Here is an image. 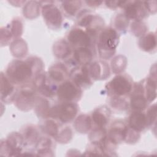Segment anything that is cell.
<instances>
[{"label":"cell","mask_w":157,"mask_h":157,"mask_svg":"<svg viewBox=\"0 0 157 157\" xmlns=\"http://www.w3.org/2000/svg\"><path fill=\"white\" fill-rule=\"evenodd\" d=\"M12 29H11V33L12 34V36H13V37H17L21 35V30H22V24L20 22V21L19 20H14L13 21H12Z\"/></svg>","instance_id":"cell-32"},{"label":"cell","mask_w":157,"mask_h":157,"mask_svg":"<svg viewBox=\"0 0 157 157\" xmlns=\"http://www.w3.org/2000/svg\"><path fill=\"white\" fill-rule=\"evenodd\" d=\"M53 53L57 58L65 59L71 53V45L66 40H58L53 46Z\"/></svg>","instance_id":"cell-23"},{"label":"cell","mask_w":157,"mask_h":157,"mask_svg":"<svg viewBox=\"0 0 157 157\" xmlns=\"http://www.w3.org/2000/svg\"><path fill=\"white\" fill-rule=\"evenodd\" d=\"M110 117V111L105 105L96 108L92 113L91 120L93 129L105 128Z\"/></svg>","instance_id":"cell-17"},{"label":"cell","mask_w":157,"mask_h":157,"mask_svg":"<svg viewBox=\"0 0 157 157\" xmlns=\"http://www.w3.org/2000/svg\"><path fill=\"white\" fill-rule=\"evenodd\" d=\"M78 112V106L72 102H60L50 108L48 117L55 119L61 123L71 121Z\"/></svg>","instance_id":"cell-5"},{"label":"cell","mask_w":157,"mask_h":157,"mask_svg":"<svg viewBox=\"0 0 157 157\" xmlns=\"http://www.w3.org/2000/svg\"><path fill=\"white\" fill-rule=\"evenodd\" d=\"M94 54L93 50L88 48H77L74 53V60L78 65H87L91 63Z\"/></svg>","instance_id":"cell-20"},{"label":"cell","mask_w":157,"mask_h":157,"mask_svg":"<svg viewBox=\"0 0 157 157\" xmlns=\"http://www.w3.org/2000/svg\"><path fill=\"white\" fill-rule=\"evenodd\" d=\"M41 128L45 134L55 138H56L60 131L59 124H58L56 121V120H53V118L45 121L42 124Z\"/></svg>","instance_id":"cell-24"},{"label":"cell","mask_w":157,"mask_h":157,"mask_svg":"<svg viewBox=\"0 0 157 157\" xmlns=\"http://www.w3.org/2000/svg\"><path fill=\"white\" fill-rule=\"evenodd\" d=\"M128 125L130 128L137 132L144 131L148 127L145 114L142 112L134 111L129 117Z\"/></svg>","instance_id":"cell-19"},{"label":"cell","mask_w":157,"mask_h":157,"mask_svg":"<svg viewBox=\"0 0 157 157\" xmlns=\"http://www.w3.org/2000/svg\"><path fill=\"white\" fill-rule=\"evenodd\" d=\"M131 78L126 74H118L105 85L107 94L110 98H126L133 88Z\"/></svg>","instance_id":"cell-4"},{"label":"cell","mask_w":157,"mask_h":157,"mask_svg":"<svg viewBox=\"0 0 157 157\" xmlns=\"http://www.w3.org/2000/svg\"><path fill=\"white\" fill-rule=\"evenodd\" d=\"M82 6V2L80 1H63L61 6L63 10L69 16H75Z\"/></svg>","instance_id":"cell-27"},{"label":"cell","mask_w":157,"mask_h":157,"mask_svg":"<svg viewBox=\"0 0 157 157\" xmlns=\"http://www.w3.org/2000/svg\"><path fill=\"white\" fill-rule=\"evenodd\" d=\"M145 116L147 121L148 127L153 125V123H155L156 118V105L155 104L153 105H151L148 109Z\"/></svg>","instance_id":"cell-29"},{"label":"cell","mask_w":157,"mask_h":157,"mask_svg":"<svg viewBox=\"0 0 157 157\" xmlns=\"http://www.w3.org/2000/svg\"><path fill=\"white\" fill-rule=\"evenodd\" d=\"M41 12L49 28L53 29L59 28L63 22V16L57 6L53 4H45L42 7Z\"/></svg>","instance_id":"cell-10"},{"label":"cell","mask_w":157,"mask_h":157,"mask_svg":"<svg viewBox=\"0 0 157 157\" xmlns=\"http://www.w3.org/2000/svg\"><path fill=\"white\" fill-rule=\"evenodd\" d=\"M45 72H40L33 79V85L36 90L42 96L52 98L56 94L57 87Z\"/></svg>","instance_id":"cell-9"},{"label":"cell","mask_w":157,"mask_h":157,"mask_svg":"<svg viewBox=\"0 0 157 157\" xmlns=\"http://www.w3.org/2000/svg\"><path fill=\"white\" fill-rule=\"evenodd\" d=\"M128 20L124 14H118L114 22L115 28L119 30L125 29L128 25Z\"/></svg>","instance_id":"cell-30"},{"label":"cell","mask_w":157,"mask_h":157,"mask_svg":"<svg viewBox=\"0 0 157 157\" xmlns=\"http://www.w3.org/2000/svg\"><path fill=\"white\" fill-rule=\"evenodd\" d=\"M70 75V71L66 64L61 63L52 65L48 72V76L54 83H62Z\"/></svg>","instance_id":"cell-18"},{"label":"cell","mask_w":157,"mask_h":157,"mask_svg":"<svg viewBox=\"0 0 157 157\" xmlns=\"http://www.w3.org/2000/svg\"><path fill=\"white\" fill-rule=\"evenodd\" d=\"M1 144L4 145L5 150L9 153V155L16 156L20 153L25 145L24 139L21 133L15 132L9 134Z\"/></svg>","instance_id":"cell-12"},{"label":"cell","mask_w":157,"mask_h":157,"mask_svg":"<svg viewBox=\"0 0 157 157\" xmlns=\"http://www.w3.org/2000/svg\"><path fill=\"white\" fill-rule=\"evenodd\" d=\"M85 2L91 7H98L102 3V1H85Z\"/></svg>","instance_id":"cell-34"},{"label":"cell","mask_w":157,"mask_h":157,"mask_svg":"<svg viewBox=\"0 0 157 157\" xmlns=\"http://www.w3.org/2000/svg\"><path fill=\"white\" fill-rule=\"evenodd\" d=\"M139 47L144 51L151 52L156 48V37L154 33H149L144 34L139 41Z\"/></svg>","instance_id":"cell-22"},{"label":"cell","mask_w":157,"mask_h":157,"mask_svg":"<svg viewBox=\"0 0 157 157\" xmlns=\"http://www.w3.org/2000/svg\"><path fill=\"white\" fill-rule=\"evenodd\" d=\"M126 58L123 56H118L115 57L114 58V59L112 60V71L113 72L119 74L124 69L126 63H123V64H120V63H121Z\"/></svg>","instance_id":"cell-28"},{"label":"cell","mask_w":157,"mask_h":157,"mask_svg":"<svg viewBox=\"0 0 157 157\" xmlns=\"http://www.w3.org/2000/svg\"><path fill=\"white\" fill-rule=\"evenodd\" d=\"M120 36L113 28H103L98 34L96 45L99 56L104 59H110L115 53Z\"/></svg>","instance_id":"cell-2"},{"label":"cell","mask_w":157,"mask_h":157,"mask_svg":"<svg viewBox=\"0 0 157 157\" xmlns=\"http://www.w3.org/2000/svg\"><path fill=\"white\" fill-rule=\"evenodd\" d=\"M89 75L91 79L104 80L110 75V69L107 63L104 61H96L87 64Z\"/></svg>","instance_id":"cell-16"},{"label":"cell","mask_w":157,"mask_h":157,"mask_svg":"<svg viewBox=\"0 0 157 157\" xmlns=\"http://www.w3.org/2000/svg\"><path fill=\"white\" fill-rule=\"evenodd\" d=\"M82 93V89L72 80H66L59 84L56 95L60 102H75L80 99Z\"/></svg>","instance_id":"cell-6"},{"label":"cell","mask_w":157,"mask_h":157,"mask_svg":"<svg viewBox=\"0 0 157 157\" xmlns=\"http://www.w3.org/2000/svg\"><path fill=\"white\" fill-rule=\"evenodd\" d=\"M16 85L9 78L1 72V98L4 102L15 101L18 93Z\"/></svg>","instance_id":"cell-13"},{"label":"cell","mask_w":157,"mask_h":157,"mask_svg":"<svg viewBox=\"0 0 157 157\" xmlns=\"http://www.w3.org/2000/svg\"><path fill=\"white\" fill-rule=\"evenodd\" d=\"M128 129V125L124 121L117 120L112 124L107 136L114 144L117 145L126 140Z\"/></svg>","instance_id":"cell-14"},{"label":"cell","mask_w":157,"mask_h":157,"mask_svg":"<svg viewBox=\"0 0 157 157\" xmlns=\"http://www.w3.org/2000/svg\"><path fill=\"white\" fill-rule=\"evenodd\" d=\"M131 29L134 34L136 36H139L140 35H144L146 31L147 28L146 26L140 21H135L132 23Z\"/></svg>","instance_id":"cell-31"},{"label":"cell","mask_w":157,"mask_h":157,"mask_svg":"<svg viewBox=\"0 0 157 157\" xmlns=\"http://www.w3.org/2000/svg\"><path fill=\"white\" fill-rule=\"evenodd\" d=\"M36 88L33 84L26 83L22 85L18 91L15 99L16 105L22 110H28L34 104L36 96H35Z\"/></svg>","instance_id":"cell-7"},{"label":"cell","mask_w":157,"mask_h":157,"mask_svg":"<svg viewBox=\"0 0 157 157\" xmlns=\"http://www.w3.org/2000/svg\"><path fill=\"white\" fill-rule=\"evenodd\" d=\"M100 31L93 29H85V31L79 28L72 29L67 36V40L71 47L75 49L79 48H88L94 50V45L98 35Z\"/></svg>","instance_id":"cell-3"},{"label":"cell","mask_w":157,"mask_h":157,"mask_svg":"<svg viewBox=\"0 0 157 157\" xmlns=\"http://www.w3.org/2000/svg\"><path fill=\"white\" fill-rule=\"evenodd\" d=\"M22 136L24 139L25 145L33 146L37 144L39 139V132L37 128L32 125H29L23 129Z\"/></svg>","instance_id":"cell-21"},{"label":"cell","mask_w":157,"mask_h":157,"mask_svg":"<svg viewBox=\"0 0 157 157\" xmlns=\"http://www.w3.org/2000/svg\"><path fill=\"white\" fill-rule=\"evenodd\" d=\"M120 1H106L105 4L108 7L115 9L120 7Z\"/></svg>","instance_id":"cell-33"},{"label":"cell","mask_w":157,"mask_h":157,"mask_svg":"<svg viewBox=\"0 0 157 157\" xmlns=\"http://www.w3.org/2000/svg\"><path fill=\"white\" fill-rule=\"evenodd\" d=\"M148 104L145 96L143 80L134 83L130 95L129 105L131 109L134 111L142 112L147 108Z\"/></svg>","instance_id":"cell-11"},{"label":"cell","mask_w":157,"mask_h":157,"mask_svg":"<svg viewBox=\"0 0 157 157\" xmlns=\"http://www.w3.org/2000/svg\"><path fill=\"white\" fill-rule=\"evenodd\" d=\"M42 67V61L36 57H30L25 61L15 59L9 64L6 75L15 85H24L41 72Z\"/></svg>","instance_id":"cell-1"},{"label":"cell","mask_w":157,"mask_h":157,"mask_svg":"<svg viewBox=\"0 0 157 157\" xmlns=\"http://www.w3.org/2000/svg\"><path fill=\"white\" fill-rule=\"evenodd\" d=\"M75 128L80 133H86L92 128L91 117L86 115L79 116L75 121Z\"/></svg>","instance_id":"cell-25"},{"label":"cell","mask_w":157,"mask_h":157,"mask_svg":"<svg viewBox=\"0 0 157 157\" xmlns=\"http://www.w3.org/2000/svg\"><path fill=\"white\" fill-rule=\"evenodd\" d=\"M120 7L124 9V15L128 20L141 21L148 13L144 2L142 1H120Z\"/></svg>","instance_id":"cell-8"},{"label":"cell","mask_w":157,"mask_h":157,"mask_svg":"<svg viewBox=\"0 0 157 157\" xmlns=\"http://www.w3.org/2000/svg\"><path fill=\"white\" fill-rule=\"evenodd\" d=\"M34 104H36V113L39 117L40 116L44 118L48 117V114L51 107H50L48 102L45 98L36 97Z\"/></svg>","instance_id":"cell-26"},{"label":"cell","mask_w":157,"mask_h":157,"mask_svg":"<svg viewBox=\"0 0 157 157\" xmlns=\"http://www.w3.org/2000/svg\"><path fill=\"white\" fill-rule=\"evenodd\" d=\"M69 77L81 89L90 87L93 83L91 78L88 73L87 65L82 66L80 68L78 67L71 71Z\"/></svg>","instance_id":"cell-15"}]
</instances>
